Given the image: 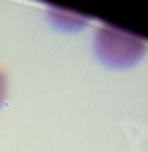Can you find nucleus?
<instances>
[{
	"label": "nucleus",
	"mask_w": 148,
	"mask_h": 152,
	"mask_svg": "<svg viewBox=\"0 0 148 152\" xmlns=\"http://www.w3.org/2000/svg\"><path fill=\"white\" fill-rule=\"evenodd\" d=\"M6 95H8V77H6L4 67L0 65V109L6 101Z\"/></svg>",
	"instance_id": "obj_2"
},
{
	"label": "nucleus",
	"mask_w": 148,
	"mask_h": 152,
	"mask_svg": "<svg viewBox=\"0 0 148 152\" xmlns=\"http://www.w3.org/2000/svg\"><path fill=\"white\" fill-rule=\"evenodd\" d=\"M93 51L105 67L131 69L142 61L148 51V44L131 32L113 26H99L93 36Z\"/></svg>",
	"instance_id": "obj_1"
}]
</instances>
